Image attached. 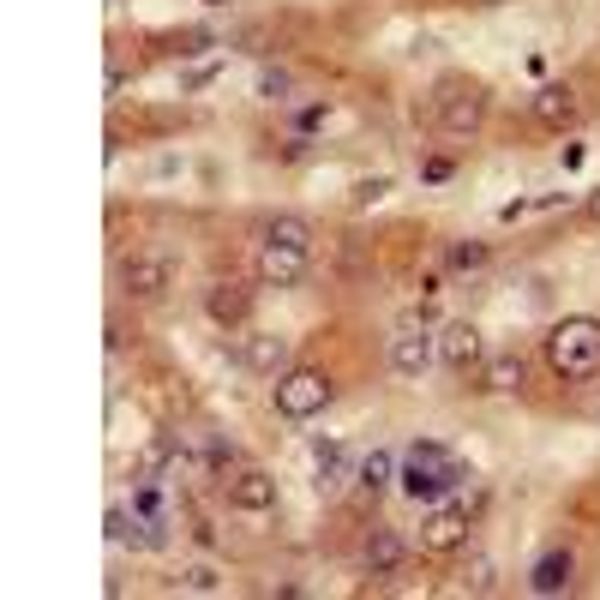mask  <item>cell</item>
I'll return each mask as SVG.
<instances>
[{
    "mask_svg": "<svg viewBox=\"0 0 600 600\" xmlns=\"http://www.w3.org/2000/svg\"><path fill=\"white\" fill-rule=\"evenodd\" d=\"M397 487H403L415 505H438L450 487H462L457 450L438 445V438H415V445H408V457H403V468H397Z\"/></svg>",
    "mask_w": 600,
    "mask_h": 600,
    "instance_id": "6da1fadb",
    "label": "cell"
},
{
    "mask_svg": "<svg viewBox=\"0 0 600 600\" xmlns=\"http://www.w3.org/2000/svg\"><path fill=\"white\" fill-rule=\"evenodd\" d=\"M547 367L559 378H594L600 373V318L570 313L547 330Z\"/></svg>",
    "mask_w": 600,
    "mask_h": 600,
    "instance_id": "7a4b0ae2",
    "label": "cell"
},
{
    "mask_svg": "<svg viewBox=\"0 0 600 600\" xmlns=\"http://www.w3.org/2000/svg\"><path fill=\"white\" fill-rule=\"evenodd\" d=\"M276 415L283 420H313V415H325L330 397H336V385H330V373H318V367H288L283 378H276Z\"/></svg>",
    "mask_w": 600,
    "mask_h": 600,
    "instance_id": "3957f363",
    "label": "cell"
},
{
    "mask_svg": "<svg viewBox=\"0 0 600 600\" xmlns=\"http://www.w3.org/2000/svg\"><path fill=\"white\" fill-rule=\"evenodd\" d=\"M480 121H487V91H480V84H445V91H438V126H445V133H480Z\"/></svg>",
    "mask_w": 600,
    "mask_h": 600,
    "instance_id": "277c9868",
    "label": "cell"
},
{
    "mask_svg": "<svg viewBox=\"0 0 600 600\" xmlns=\"http://www.w3.org/2000/svg\"><path fill=\"white\" fill-rule=\"evenodd\" d=\"M438 367V336L427 325H403L397 336H390V373L397 378H427Z\"/></svg>",
    "mask_w": 600,
    "mask_h": 600,
    "instance_id": "5b68a950",
    "label": "cell"
},
{
    "mask_svg": "<svg viewBox=\"0 0 600 600\" xmlns=\"http://www.w3.org/2000/svg\"><path fill=\"white\" fill-rule=\"evenodd\" d=\"M480 360H487V336L468 325V318H450V325L438 330V367H450V373H475Z\"/></svg>",
    "mask_w": 600,
    "mask_h": 600,
    "instance_id": "8992f818",
    "label": "cell"
},
{
    "mask_svg": "<svg viewBox=\"0 0 600 600\" xmlns=\"http://www.w3.org/2000/svg\"><path fill=\"white\" fill-rule=\"evenodd\" d=\"M223 487H228V505L246 510V517H271L276 510V480L265 475V468H241V475L223 480Z\"/></svg>",
    "mask_w": 600,
    "mask_h": 600,
    "instance_id": "52a82bcc",
    "label": "cell"
},
{
    "mask_svg": "<svg viewBox=\"0 0 600 600\" xmlns=\"http://www.w3.org/2000/svg\"><path fill=\"white\" fill-rule=\"evenodd\" d=\"M420 547L427 552H462L468 547V505H438L420 522Z\"/></svg>",
    "mask_w": 600,
    "mask_h": 600,
    "instance_id": "ba28073f",
    "label": "cell"
},
{
    "mask_svg": "<svg viewBox=\"0 0 600 600\" xmlns=\"http://www.w3.org/2000/svg\"><path fill=\"white\" fill-rule=\"evenodd\" d=\"M301 276H306V246L258 241V283H271V288H295Z\"/></svg>",
    "mask_w": 600,
    "mask_h": 600,
    "instance_id": "9c48e42d",
    "label": "cell"
},
{
    "mask_svg": "<svg viewBox=\"0 0 600 600\" xmlns=\"http://www.w3.org/2000/svg\"><path fill=\"white\" fill-rule=\"evenodd\" d=\"M121 283H126V295H133V301H156L174 283V265H169V258H156V253H133L121 265Z\"/></svg>",
    "mask_w": 600,
    "mask_h": 600,
    "instance_id": "30bf717a",
    "label": "cell"
},
{
    "mask_svg": "<svg viewBox=\"0 0 600 600\" xmlns=\"http://www.w3.org/2000/svg\"><path fill=\"white\" fill-rule=\"evenodd\" d=\"M241 360H246V373H258V378H283V373H288V336L253 330V336L241 343Z\"/></svg>",
    "mask_w": 600,
    "mask_h": 600,
    "instance_id": "8fae6325",
    "label": "cell"
},
{
    "mask_svg": "<svg viewBox=\"0 0 600 600\" xmlns=\"http://www.w3.org/2000/svg\"><path fill=\"white\" fill-rule=\"evenodd\" d=\"M204 313L216 318V325H246L253 318V288L246 283H234V276H223V283H211V295H204Z\"/></svg>",
    "mask_w": 600,
    "mask_h": 600,
    "instance_id": "7c38bea8",
    "label": "cell"
},
{
    "mask_svg": "<svg viewBox=\"0 0 600 600\" xmlns=\"http://www.w3.org/2000/svg\"><path fill=\"white\" fill-rule=\"evenodd\" d=\"M529 114H535L540 126H552V133H565V126L582 114V102H577L570 84H540V91L529 96Z\"/></svg>",
    "mask_w": 600,
    "mask_h": 600,
    "instance_id": "4fadbf2b",
    "label": "cell"
},
{
    "mask_svg": "<svg viewBox=\"0 0 600 600\" xmlns=\"http://www.w3.org/2000/svg\"><path fill=\"white\" fill-rule=\"evenodd\" d=\"M570 577H577V559H570V547H552V552H540L535 570H529V594L552 600V594L570 589Z\"/></svg>",
    "mask_w": 600,
    "mask_h": 600,
    "instance_id": "5bb4252c",
    "label": "cell"
},
{
    "mask_svg": "<svg viewBox=\"0 0 600 600\" xmlns=\"http://www.w3.org/2000/svg\"><path fill=\"white\" fill-rule=\"evenodd\" d=\"M360 559H367V577H397L403 559H408V547H403V535H397V529H373V535H367V552H360Z\"/></svg>",
    "mask_w": 600,
    "mask_h": 600,
    "instance_id": "9a60e30c",
    "label": "cell"
},
{
    "mask_svg": "<svg viewBox=\"0 0 600 600\" xmlns=\"http://www.w3.org/2000/svg\"><path fill=\"white\" fill-rule=\"evenodd\" d=\"M522 378H529L522 355H487L480 360V390H487V397H510V390H522Z\"/></svg>",
    "mask_w": 600,
    "mask_h": 600,
    "instance_id": "2e32d148",
    "label": "cell"
},
{
    "mask_svg": "<svg viewBox=\"0 0 600 600\" xmlns=\"http://www.w3.org/2000/svg\"><path fill=\"white\" fill-rule=\"evenodd\" d=\"M139 475H151V480H163V475L181 480V475H186V450L174 445V438H156V445L139 457Z\"/></svg>",
    "mask_w": 600,
    "mask_h": 600,
    "instance_id": "e0dca14e",
    "label": "cell"
},
{
    "mask_svg": "<svg viewBox=\"0 0 600 600\" xmlns=\"http://www.w3.org/2000/svg\"><path fill=\"white\" fill-rule=\"evenodd\" d=\"M390 480H397V457H390V450H367V457H360V468H355V487L367 492V499H378Z\"/></svg>",
    "mask_w": 600,
    "mask_h": 600,
    "instance_id": "ac0fdd59",
    "label": "cell"
},
{
    "mask_svg": "<svg viewBox=\"0 0 600 600\" xmlns=\"http://www.w3.org/2000/svg\"><path fill=\"white\" fill-rule=\"evenodd\" d=\"M343 462H348V450L336 445V438H318V445H313V468H318V492H336V487H343Z\"/></svg>",
    "mask_w": 600,
    "mask_h": 600,
    "instance_id": "d6986e66",
    "label": "cell"
},
{
    "mask_svg": "<svg viewBox=\"0 0 600 600\" xmlns=\"http://www.w3.org/2000/svg\"><path fill=\"white\" fill-rule=\"evenodd\" d=\"M133 517H144V522H169V499H163V480L139 475V487H133Z\"/></svg>",
    "mask_w": 600,
    "mask_h": 600,
    "instance_id": "ffe728a7",
    "label": "cell"
},
{
    "mask_svg": "<svg viewBox=\"0 0 600 600\" xmlns=\"http://www.w3.org/2000/svg\"><path fill=\"white\" fill-rule=\"evenodd\" d=\"M181 594H223V570H216L211 559L186 565L181 570Z\"/></svg>",
    "mask_w": 600,
    "mask_h": 600,
    "instance_id": "44dd1931",
    "label": "cell"
},
{
    "mask_svg": "<svg viewBox=\"0 0 600 600\" xmlns=\"http://www.w3.org/2000/svg\"><path fill=\"white\" fill-rule=\"evenodd\" d=\"M258 241H283V246H313V228H306L301 216H271V223L258 228Z\"/></svg>",
    "mask_w": 600,
    "mask_h": 600,
    "instance_id": "7402d4cb",
    "label": "cell"
},
{
    "mask_svg": "<svg viewBox=\"0 0 600 600\" xmlns=\"http://www.w3.org/2000/svg\"><path fill=\"white\" fill-rule=\"evenodd\" d=\"M487 258H492L487 241H457L450 246V271H487Z\"/></svg>",
    "mask_w": 600,
    "mask_h": 600,
    "instance_id": "603a6c76",
    "label": "cell"
},
{
    "mask_svg": "<svg viewBox=\"0 0 600 600\" xmlns=\"http://www.w3.org/2000/svg\"><path fill=\"white\" fill-rule=\"evenodd\" d=\"M253 91H258V102H288L295 79H288L283 67H265V72H258V84H253Z\"/></svg>",
    "mask_w": 600,
    "mask_h": 600,
    "instance_id": "cb8c5ba5",
    "label": "cell"
},
{
    "mask_svg": "<svg viewBox=\"0 0 600 600\" xmlns=\"http://www.w3.org/2000/svg\"><path fill=\"white\" fill-rule=\"evenodd\" d=\"M492 582H499V570H492V559H468V570H462V589L468 594H492Z\"/></svg>",
    "mask_w": 600,
    "mask_h": 600,
    "instance_id": "d4e9b609",
    "label": "cell"
},
{
    "mask_svg": "<svg viewBox=\"0 0 600 600\" xmlns=\"http://www.w3.org/2000/svg\"><path fill=\"white\" fill-rule=\"evenodd\" d=\"M204 462H211V475H241V468H234V445H223V438L204 445Z\"/></svg>",
    "mask_w": 600,
    "mask_h": 600,
    "instance_id": "484cf974",
    "label": "cell"
},
{
    "mask_svg": "<svg viewBox=\"0 0 600 600\" xmlns=\"http://www.w3.org/2000/svg\"><path fill=\"white\" fill-rule=\"evenodd\" d=\"M385 193H390V174H373V181H360V186H355V211H367V204H378Z\"/></svg>",
    "mask_w": 600,
    "mask_h": 600,
    "instance_id": "4316f807",
    "label": "cell"
},
{
    "mask_svg": "<svg viewBox=\"0 0 600 600\" xmlns=\"http://www.w3.org/2000/svg\"><path fill=\"white\" fill-rule=\"evenodd\" d=\"M325 114H330L325 102H313V109H301V114H295V139H306V133H313L318 121H325Z\"/></svg>",
    "mask_w": 600,
    "mask_h": 600,
    "instance_id": "83f0119b",
    "label": "cell"
},
{
    "mask_svg": "<svg viewBox=\"0 0 600 600\" xmlns=\"http://www.w3.org/2000/svg\"><path fill=\"white\" fill-rule=\"evenodd\" d=\"M450 174H457V163H450V156H433V163L420 169V181H433V186H438V181H450Z\"/></svg>",
    "mask_w": 600,
    "mask_h": 600,
    "instance_id": "f1b7e54d",
    "label": "cell"
},
{
    "mask_svg": "<svg viewBox=\"0 0 600 600\" xmlns=\"http://www.w3.org/2000/svg\"><path fill=\"white\" fill-rule=\"evenodd\" d=\"M211 79H216V67H199V72H186V79H181V91H204Z\"/></svg>",
    "mask_w": 600,
    "mask_h": 600,
    "instance_id": "f546056e",
    "label": "cell"
},
{
    "mask_svg": "<svg viewBox=\"0 0 600 600\" xmlns=\"http://www.w3.org/2000/svg\"><path fill=\"white\" fill-rule=\"evenodd\" d=\"M589 223H600V186L589 193Z\"/></svg>",
    "mask_w": 600,
    "mask_h": 600,
    "instance_id": "4dcf8cb0",
    "label": "cell"
},
{
    "mask_svg": "<svg viewBox=\"0 0 600 600\" xmlns=\"http://www.w3.org/2000/svg\"><path fill=\"white\" fill-rule=\"evenodd\" d=\"M199 7H228V0H199Z\"/></svg>",
    "mask_w": 600,
    "mask_h": 600,
    "instance_id": "1f68e13d",
    "label": "cell"
},
{
    "mask_svg": "<svg viewBox=\"0 0 600 600\" xmlns=\"http://www.w3.org/2000/svg\"><path fill=\"white\" fill-rule=\"evenodd\" d=\"M480 7H492V0H480Z\"/></svg>",
    "mask_w": 600,
    "mask_h": 600,
    "instance_id": "d6a6232c",
    "label": "cell"
}]
</instances>
